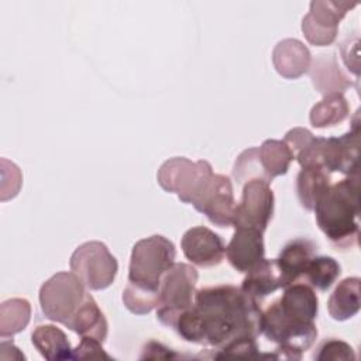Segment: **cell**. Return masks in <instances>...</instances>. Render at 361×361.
Here are the masks:
<instances>
[{
    "label": "cell",
    "instance_id": "6da1fadb",
    "mask_svg": "<svg viewBox=\"0 0 361 361\" xmlns=\"http://www.w3.org/2000/svg\"><path fill=\"white\" fill-rule=\"evenodd\" d=\"M262 310L257 299L234 285L196 290L190 307L173 323V330L193 344L220 348L234 338L261 334Z\"/></svg>",
    "mask_w": 361,
    "mask_h": 361
},
{
    "label": "cell",
    "instance_id": "7a4b0ae2",
    "mask_svg": "<svg viewBox=\"0 0 361 361\" xmlns=\"http://www.w3.org/2000/svg\"><path fill=\"white\" fill-rule=\"evenodd\" d=\"M319 228L337 250H350L360 234V173L330 185L313 207Z\"/></svg>",
    "mask_w": 361,
    "mask_h": 361
},
{
    "label": "cell",
    "instance_id": "3957f363",
    "mask_svg": "<svg viewBox=\"0 0 361 361\" xmlns=\"http://www.w3.org/2000/svg\"><path fill=\"white\" fill-rule=\"evenodd\" d=\"M261 333L272 343H276L275 354L264 357L282 360H300L317 338V327L313 323H305L288 316L278 300L272 302L264 312L261 320Z\"/></svg>",
    "mask_w": 361,
    "mask_h": 361
},
{
    "label": "cell",
    "instance_id": "277c9868",
    "mask_svg": "<svg viewBox=\"0 0 361 361\" xmlns=\"http://www.w3.org/2000/svg\"><path fill=\"white\" fill-rule=\"evenodd\" d=\"M176 250L166 237L155 234L137 241L131 251L128 282L159 290L162 275L175 264Z\"/></svg>",
    "mask_w": 361,
    "mask_h": 361
},
{
    "label": "cell",
    "instance_id": "5b68a950",
    "mask_svg": "<svg viewBox=\"0 0 361 361\" xmlns=\"http://www.w3.org/2000/svg\"><path fill=\"white\" fill-rule=\"evenodd\" d=\"M213 173L207 161L192 162L185 157H175L161 165L157 178L164 190L176 193L183 203L193 204L207 188Z\"/></svg>",
    "mask_w": 361,
    "mask_h": 361
},
{
    "label": "cell",
    "instance_id": "8992f818",
    "mask_svg": "<svg viewBox=\"0 0 361 361\" xmlns=\"http://www.w3.org/2000/svg\"><path fill=\"white\" fill-rule=\"evenodd\" d=\"M197 278L196 268L185 262H175L162 275L157 307V319L162 324L172 329L176 317L193 305Z\"/></svg>",
    "mask_w": 361,
    "mask_h": 361
},
{
    "label": "cell",
    "instance_id": "52a82bcc",
    "mask_svg": "<svg viewBox=\"0 0 361 361\" xmlns=\"http://www.w3.org/2000/svg\"><path fill=\"white\" fill-rule=\"evenodd\" d=\"M86 286L73 272H58L42 283L39 305L47 319L65 324L87 296Z\"/></svg>",
    "mask_w": 361,
    "mask_h": 361
},
{
    "label": "cell",
    "instance_id": "ba28073f",
    "mask_svg": "<svg viewBox=\"0 0 361 361\" xmlns=\"http://www.w3.org/2000/svg\"><path fill=\"white\" fill-rule=\"evenodd\" d=\"M69 267L82 283L92 290L110 286L118 271L117 259L107 245L100 241H87L79 245L71 257Z\"/></svg>",
    "mask_w": 361,
    "mask_h": 361
},
{
    "label": "cell",
    "instance_id": "9c48e42d",
    "mask_svg": "<svg viewBox=\"0 0 361 361\" xmlns=\"http://www.w3.org/2000/svg\"><path fill=\"white\" fill-rule=\"evenodd\" d=\"M274 192L269 182L251 179L244 183L241 199L234 210V227H251L265 231L274 214Z\"/></svg>",
    "mask_w": 361,
    "mask_h": 361
},
{
    "label": "cell",
    "instance_id": "30bf717a",
    "mask_svg": "<svg viewBox=\"0 0 361 361\" xmlns=\"http://www.w3.org/2000/svg\"><path fill=\"white\" fill-rule=\"evenodd\" d=\"M357 3L347 1H312L309 13L303 17L302 31L307 41L317 47L334 42L338 23Z\"/></svg>",
    "mask_w": 361,
    "mask_h": 361
},
{
    "label": "cell",
    "instance_id": "8fae6325",
    "mask_svg": "<svg viewBox=\"0 0 361 361\" xmlns=\"http://www.w3.org/2000/svg\"><path fill=\"white\" fill-rule=\"evenodd\" d=\"M360 118L358 111L354 116L351 128L340 135L323 140L322 166L331 172L347 175L360 173Z\"/></svg>",
    "mask_w": 361,
    "mask_h": 361
},
{
    "label": "cell",
    "instance_id": "7c38bea8",
    "mask_svg": "<svg viewBox=\"0 0 361 361\" xmlns=\"http://www.w3.org/2000/svg\"><path fill=\"white\" fill-rule=\"evenodd\" d=\"M235 200L231 180L220 173H213L202 196L193 203V207L206 214L217 227H230L234 220Z\"/></svg>",
    "mask_w": 361,
    "mask_h": 361
},
{
    "label": "cell",
    "instance_id": "4fadbf2b",
    "mask_svg": "<svg viewBox=\"0 0 361 361\" xmlns=\"http://www.w3.org/2000/svg\"><path fill=\"white\" fill-rule=\"evenodd\" d=\"M180 247L186 259L202 268L219 265L226 255L223 238L204 226L186 230L182 235Z\"/></svg>",
    "mask_w": 361,
    "mask_h": 361
},
{
    "label": "cell",
    "instance_id": "5bb4252c",
    "mask_svg": "<svg viewBox=\"0 0 361 361\" xmlns=\"http://www.w3.org/2000/svg\"><path fill=\"white\" fill-rule=\"evenodd\" d=\"M234 228V234L226 247V257L235 271L247 274L265 258L262 231L251 227Z\"/></svg>",
    "mask_w": 361,
    "mask_h": 361
},
{
    "label": "cell",
    "instance_id": "9a60e30c",
    "mask_svg": "<svg viewBox=\"0 0 361 361\" xmlns=\"http://www.w3.org/2000/svg\"><path fill=\"white\" fill-rule=\"evenodd\" d=\"M317 247L307 238H295L283 245L281 250L276 264L279 267L283 288L298 282L305 275V271L310 259L316 255Z\"/></svg>",
    "mask_w": 361,
    "mask_h": 361
},
{
    "label": "cell",
    "instance_id": "2e32d148",
    "mask_svg": "<svg viewBox=\"0 0 361 361\" xmlns=\"http://www.w3.org/2000/svg\"><path fill=\"white\" fill-rule=\"evenodd\" d=\"M278 303L281 309L295 320L313 323L317 317L319 299L313 288L307 283L295 282L286 286Z\"/></svg>",
    "mask_w": 361,
    "mask_h": 361
},
{
    "label": "cell",
    "instance_id": "e0dca14e",
    "mask_svg": "<svg viewBox=\"0 0 361 361\" xmlns=\"http://www.w3.org/2000/svg\"><path fill=\"white\" fill-rule=\"evenodd\" d=\"M274 65L279 75L286 79H296L310 68V52L298 39L279 41L274 49Z\"/></svg>",
    "mask_w": 361,
    "mask_h": 361
},
{
    "label": "cell",
    "instance_id": "ac0fdd59",
    "mask_svg": "<svg viewBox=\"0 0 361 361\" xmlns=\"http://www.w3.org/2000/svg\"><path fill=\"white\" fill-rule=\"evenodd\" d=\"M63 326L80 337H94L102 343H104L109 331L107 320L90 293H87L83 303Z\"/></svg>",
    "mask_w": 361,
    "mask_h": 361
},
{
    "label": "cell",
    "instance_id": "d6986e66",
    "mask_svg": "<svg viewBox=\"0 0 361 361\" xmlns=\"http://www.w3.org/2000/svg\"><path fill=\"white\" fill-rule=\"evenodd\" d=\"M281 288H283V281L276 259L267 258L247 272L240 286L243 292L254 299H262Z\"/></svg>",
    "mask_w": 361,
    "mask_h": 361
},
{
    "label": "cell",
    "instance_id": "ffe728a7",
    "mask_svg": "<svg viewBox=\"0 0 361 361\" xmlns=\"http://www.w3.org/2000/svg\"><path fill=\"white\" fill-rule=\"evenodd\" d=\"M31 343L45 360H73V348L66 334L54 324L37 326L31 334Z\"/></svg>",
    "mask_w": 361,
    "mask_h": 361
},
{
    "label": "cell",
    "instance_id": "44dd1931",
    "mask_svg": "<svg viewBox=\"0 0 361 361\" xmlns=\"http://www.w3.org/2000/svg\"><path fill=\"white\" fill-rule=\"evenodd\" d=\"M310 78L317 92L326 94L343 93L351 86L333 55H319L310 66Z\"/></svg>",
    "mask_w": 361,
    "mask_h": 361
},
{
    "label": "cell",
    "instance_id": "7402d4cb",
    "mask_svg": "<svg viewBox=\"0 0 361 361\" xmlns=\"http://www.w3.org/2000/svg\"><path fill=\"white\" fill-rule=\"evenodd\" d=\"M360 278L351 276L343 279L327 302L329 314L338 322L348 320L360 312Z\"/></svg>",
    "mask_w": 361,
    "mask_h": 361
},
{
    "label": "cell",
    "instance_id": "603a6c76",
    "mask_svg": "<svg viewBox=\"0 0 361 361\" xmlns=\"http://www.w3.org/2000/svg\"><path fill=\"white\" fill-rule=\"evenodd\" d=\"M330 172L322 166L302 168L296 178V190L300 204L306 210H313L317 200L330 188Z\"/></svg>",
    "mask_w": 361,
    "mask_h": 361
},
{
    "label": "cell",
    "instance_id": "cb8c5ba5",
    "mask_svg": "<svg viewBox=\"0 0 361 361\" xmlns=\"http://www.w3.org/2000/svg\"><path fill=\"white\" fill-rule=\"evenodd\" d=\"M350 107L343 93L326 94L310 110V123L316 128H324L341 123L348 117Z\"/></svg>",
    "mask_w": 361,
    "mask_h": 361
},
{
    "label": "cell",
    "instance_id": "d4e9b609",
    "mask_svg": "<svg viewBox=\"0 0 361 361\" xmlns=\"http://www.w3.org/2000/svg\"><path fill=\"white\" fill-rule=\"evenodd\" d=\"M258 155L265 173L274 179L275 176L285 175L289 169L293 155L283 140H267L258 148Z\"/></svg>",
    "mask_w": 361,
    "mask_h": 361
},
{
    "label": "cell",
    "instance_id": "484cf974",
    "mask_svg": "<svg viewBox=\"0 0 361 361\" xmlns=\"http://www.w3.org/2000/svg\"><path fill=\"white\" fill-rule=\"evenodd\" d=\"M340 274V264L333 257L314 255L310 259L303 276L306 278L307 285L322 292H326L333 286Z\"/></svg>",
    "mask_w": 361,
    "mask_h": 361
},
{
    "label": "cell",
    "instance_id": "4316f807",
    "mask_svg": "<svg viewBox=\"0 0 361 361\" xmlns=\"http://www.w3.org/2000/svg\"><path fill=\"white\" fill-rule=\"evenodd\" d=\"M1 313H7L11 316L10 319H1V337L6 338L7 336H13L27 327L30 322L31 306L25 299H11L3 302Z\"/></svg>",
    "mask_w": 361,
    "mask_h": 361
},
{
    "label": "cell",
    "instance_id": "83f0119b",
    "mask_svg": "<svg viewBox=\"0 0 361 361\" xmlns=\"http://www.w3.org/2000/svg\"><path fill=\"white\" fill-rule=\"evenodd\" d=\"M123 303L134 314H145L159 305V290L130 283L123 290Z\"/></svg>",
    "mask_w": 361,
    "mask_h": 361
},
{
    "label": "cell",
    "instance_id": "f1b7e54d",
    "mask_svg": "<svg viewBox=\"0 0 361 361\" xmlns=\"http://www.w3.org/2000/svg\"><path fill=\"white\" fill-rule=\"evenodd\" d=\"M233 176L237 180V183H245L251 179H264L267 182H272V179L265 173L259 155L258 148L252 147L245 151H243L238 158L235 159L234 168H233Z\"/></svg>",
    "mask_w": 361,
    "mask_h": 361
},
{
    "label": "cell",
    "instance_id": "f546056e",
    "mask_svg": "<svg viewBox=\"0 0 361 361\" xmlns=\"http://www.w3.org/2000/svg\"><path fill=\"white\" fill-rule=\"evenodd\" d=\"M313 360H319V361H326V360H333V361H353L357 358L353 347L340 340V338H336V337H329V338H324L319 345L317 348L314 350L313 355H312Z\"/></svg>",
    "mask_w": 361,
    "mask_h": 361
},
{
    "label": "cell",
    "instance_id": "4dcf8cb0",
    "mask_svg": "<svg viewBox=\"0 0 361 361\" xmlns=\"http://www.w3.org/2000/svg\"><path fill=\"white\" fill-rule=\"evenodd\" d=\"M212 354L204 358H224V357H244V358H257L261 357L258 353V345L254 337H240L234 338L230 343L224 344L220 348L210 350Z\"/></svg>",
    "mask_w": 361,
    "mask_h": 361
},
{
    "label": "cell",
    "instance_id": "1f68e13d",
    "mask_svg": "<svg viewBox=\"0 0 361 361\" xmlns=\"http://www.w3.org/2000/svg\"><path fill=\"white\" fill-rule=\"evenodd\" d=\"M102 341L94 337H82L80 343L73 348V358H106L111 357L103 350Z\"/></svg>",
    "mask_w": 361,
    "mask_h": 361
},
{
    "label": "cell",
    "instance_id": "d6a6232c",
    "mask_svg": "<svg viewBox=\"0 0 361 361\" xmlns=\"http://www.w3.org/2000/svg\"><path fill=\"white\" fill-rule=\"evenodd\" d=\"M313 137L314 135L309 130L302 128V127H296V128L289 130L285 134L283 142L288 145V148L290 149V152L293 155V159H295V157L310 142V140Z\"/></svg>",
    "mask_w": 361,
    "mask_h": 361
},
{
    "label": "cell",
    "instance_id": "836d02e7",
    "mask_svg": "<svg viewBox=\"0 0 361 361\" xmlns=\"http://www.w3.org/2000/svg\"><path fill=\"white\" fill-rule=\"evenodd\" d=\"M182 355H179L178 353H175L172 348L164 345L159 341L155 340H149L145 343V345L142 347V354L140 355L141 360L144 358H151V360H175V358H180Z\"/></svg>",
    "mask_w": 361,
    "mask_h": 361
}]
</instances>
